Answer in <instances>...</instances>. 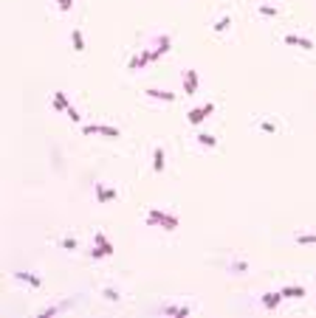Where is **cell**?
Wrapping results in <instances>:
<instances>
[{
	"label": "cell",
	"instance_id": "1",
	"mask_svg": "<svg viewBox=\"0 0 316 318\" xmlns=\"http://www.w3.org/2000/svg\"><path fill=\"white\" fill-rule=\"evenodd\" d=\"M147 225L150 228H164V231H175L178 228V217L164 211V208H150L147 211Z\"/></svg>",
	"mask_w": 316,
	"mask_h": 318
},
{
	"label": "cell",
	"instance_id": "2",
	"mask_svg": "<svg viewBox=\"0 0 316 318\" xmlns=\"http://www.w3.org/2000/svg\"><path fill=\"white\" fill-rule=\"evenodd\" d=\"M113 242L107 240L102 231H96L93 234V245H90V256L93 259H105V256H113Z\"/></svg>",
	"mask_w": 316,
	"mask_h": 318
},
{
	"label": "cell",
	"instance_id": "3",
	"mask_svg": "<svg viewBox=\"0 0 316 318\" xmlns=\"http://www.w3.org/2000/svg\"><path fill=\"white\" fill-rule=\"evenodd\" d=\"M156 313H161V316H175V318H186L189 313H192V307L189 304H175V301H164V304H158Z\"/></svg>",
	"mask_w": 316,
	"mask_h": 318
},
{
	"label": "cell",
	"instance_id": "4",
	"mask_svg": "<svg viewBox=\"0 0 316 318\" xmlns=\"http://www.w3.org/2000/svg\"><path fill=\"white\" fill-rule=\"evenodd\" d=\"M212 113H215V104L206 102V104H201V107H192V110L186 113V121H189L192 127H198V124H203V121L209 119Z\"/></svg>",
	"mask_w": 316,
	"mask_h": 318
},
{
	"label": "cell",
	"instance_id": "5",
	"mask_svg": "<svg viewBox=\"0 0 316 318\" xmlns=\"http://www.w3.org/2000/svg\"><path fill=\"white\" fill-rule=\"evenodd\" d=\"M93 194H96V203L99 206H107V203H113L119 197V191L113 186H107V183H93Z\"/></svg>",
	"mask_w": 316,
	"mask_h": 318
},
{
	"label": "cell",
	"instance_id": "6",
	"mask_svg": "<svg viewBox=\"0 0 316 318\" xmlns=\"http://www.w3.org/2000/svg\"><path fill=\"white\" fill-rule=\"evenodd\" d=\"M181 79H184V96H195V93H198V85H201L198 70H195V68H184Z\"/></svg>",
	"mask_w": 316,
	"mask_h": 318
},
{
	"label": "cell",
	"instance_id": "7",
	"mask_svg": "<svg viewBox=\"0 0 316 318\" xmlns=\"http://www.w3.org/2000/svg\"><path fill=\"white\" fill-rule=\"evenodd\" d=\"M147 62H156V54H153V48H139V54L133 57L130 62H127V70H141Z\"/></svg>",
	"mask_w": 316,
	"mask_h": 318
},
{
	"label": "cell",
	"instance_id": "8",
	"mask_svg": "<svg viewBox=\"0 0 316 318\" xmlns=\"http://www.w3.org/2000/svg\"><path fill=\"white\" fill-rule=\"evenodd\" d=\"M169 48H172V34H169V31L156 34V43H153V54H156V60H161Z\"/></svg>",
	"mask_w": 316,
	"mask_h": 318
},
{
	"label": "cell",
	"instance_id": "9",
	"mask_svg": "<svg viewBox=\"0 0 316 318\" xmlns=\"http://www.w3.org/2000/svg\"><path fill=\"white\" fill-rule=\"evenodd\" d=\"M93 132L107 135V138H119V135H122L119 127H107V124H85V127H82V135H93Z\"/></svg>",
	"mask_w": 316,
	"mask_h": 318
},
{
	"label": "cell",
	"instance_id": "10",
	"mask_svg": "<svg viewBox=\"0 0 316 318\" xmlns=\"http://www.w3.org/2000/svg\"><path fill=\"white\" fill-rule=\"evenodd\" d=\"M74 301L77 299H62V301H57V304H48V307H43L37 313V318H51V316H57V313H65L68 307H74Z\"/></svg>",
	"mask_w": 316,
	"mask_h": 318
},
{
	"label": "cell",
	"instance_id": "11",
	"mask_svg": "<svg viewBox=\"0 0 316 318\" xmlns=\"http://www.w3.org/2000/svg\"><path fill=\"white\" fill-rule=\"evenodd\" d=\"M282 43L285 45H297V48H302V51H314V40L305 34H285L282 37Z\"/></svg>",
	"mask_w": 316,
	"mask_h": 318
},
{
	"label": "cell",
	"instance_id": "12",
	"mask_svg": "<svg viewBox=\"0 0 316 318\" xmlns=\"http://www.w3.org/2000/svg\"><path fill=\"white\" fill-rule=\"evenodd\" d=\"M280 301H282V293L280 290H268V293H263V296H260V304H263L268 313L280 307Z\"/></svg>",
	"mask_w": 316,
	"mask_h": 318
},
{
	"label": "cell",
	"instance_id": "13",
	"mask_svg": "<svg viewBox=\"0 0 316 318\" xmlns=\"http://www.w3.org/2000/svg\"><path fill=\"white\" fill-rule=\"evenodd\" d=\"M144 96H147V99H153V102H175V99H178V93L158 90V87H150V90H144Z\"/></svg>",
	"mask_w": 316,
	"mask_h": 318
},
{
	"label": "cell",
	"instance_id": "14",
	"mask_svg": "<svg viewBox=\"0 0 316 318\" xmlns=\"http://www.w3.org/2000/svg\"><path fill=\"white\" fill-rule=\"evenodd\" d=\"M167 169V155L161 146H153V172H164Z\"/></svg>",
	"mask_w": 316,
	"mask_h": 318
},
{
	"label": "cell",
	"instance_id": "15",
	"mask_svg": "<svg viewBox=\"0 0 316 318\" xmlns=\"http://www.w3.org/2000/svg\"><path fill=\"white\" fill-rule=\"evenodd\" d=\"M11 276H14L17 282H26V284H31V287H40V284H43V279H40V276L28 273V270H14Z\"/></svg>",
	"mask_w": 316,
	"mask_h": 318
},
{
	"label": "cell",
	"instance_id": "16",
	"mask_svg": "<svg viewBox=\"0 0 316 318\" xmlns=\"http://www.w3.org/2000/svg\"><path fill=\"white\" fill-rule=\"evenodd\" d=\"M282 299H302L305 296V287L302 284H285V287H280Z\"/></svg>",
	"mask_w": 316,
	"mask_h": 318
},
{
	"label": "cell",
	"instance_id": "17",
	"mask_svg": "<svg viewBox=\"0 0 316 318\" xmlns=\"http://www.w3.org/2000/svg\"><path fill=\"white\" fill-rule=\"evenodd\" d=\"M68 107H71V99H68V93H65V90H54V110L65 113Z\"/></svg>",
	"mask_w": 316,
	"mask_h": 318
},
{
	"label": "cell",
	"instance_id": "18",
	"mask_svg": "<svg viewBox=\"0 0 316 318\" xmlns=\"http://www.w3.org/2000/svg\"><path fill=\"white\" fill-rule=\"evenodd\" d=\"M195 141H198V146H203V149H215V146H218V138L209 135V132H201V135H195Z\"/></svg>",
	"mask_w": 316,
	"mask_h": 318
},
{
	"label": "cell",
	"instance_id": "19",
	"mask_svg": "<svg viewBox=\"0 0 316 318\" xmlns=\"http://www.w3.org/2000/svg\"><path fill=\"white\" fill-rule=\"evenodd\" d=\"M226 267H229V273L240 276V273H246V270H248V262H243V259H232Z\"/></svg>",
	"mask_w": 316,
	"mask_h": 318
},
{
	"label": "cell",
	"instance_id": "20",
	"mask_svg": "<svg viewBox=\"0 0 316 318\" xmlns=\"http://www.w3.org/2000/svg\"><path fill=\"white\" fill-rule=\"evenodd\" d=\"M71 43H74V51H85V37L79 28H71Z\"/></svg>",
	"mask_w": 316,
	"mask_h": 318
},
{
	"label": "cell",
	"instance_id": "21",
	"mask_svg": "<svg viewBox=\"0 0 316 318\" xmlns=\"http://www.w3.org/2000/svg\"><path fill=\"white\" fill-rule=\"evenodd\" d=\"M257 11H260L263 17H277V14H280V9L271 6V3H257Z\"/></svg>",
	"mask_w": 316,
	"mask_h": 318
},
{
	"label": "cell",
	"instance_id": "22",
	"mask_svg": "<svg viewBox=\"0 0 316 318\" xmlns=\"http://www.w3.org/2000/svg\"><path fill=\"white\" fill-rule=\"evenodd\" d=\"M229 26H232V17H226V14H223V17L212 26V31H215V34H223V31H229Z\"/></svg>",
	"mask_w": 316,
	"mask_h": 318
},
{
	"label": "cell",
	"instance_id": "23",
	"mask_svg": "<svg viewBox=\"0 0 316 318\" xmlns=\"http://www.w3.org/2000/svg\"><path fill=\"white\" fill-rule=\"evenodd\" d=\"M102 299L105 301H119L122 299V293L116 290V287H102Z\"/></svg>",
	"mask_w": 316,
	"mask_h": 318
},
{
	"label": "cell",
	"instance_id": "24",
	"mask_svg": "<svg viewBox=\"0 0 316 318\" xmlns=\"http://www.w3.org/2000/svg\"><path fill=\"white\" fill-rule=\"evenodd\" d=\"M294 240H297L299 245H316V234H297Z\"/></svg>",
	"mask_w": 316,
	"mask_h": 318
},
{
	"label": "cell",
	"instance_id": "25",
	"mask_svg": "<svg viewBox=\"0 0 316 318\" xmlns=\"http://www.w3.org/2000/svg\"><path fill=\"white\" fill-rule=\"evenodd\" d=\"M257 127L263 129V132H277V124L268 121V119H257Z\"/></svg>",
	"mask_w": 316,
	"mask_h": 318
},
{
	"label": "cell",
	"instance_id": "26",
	"mask_svg": "<svg viewBox=\"0 0 316 318\" xmlns=\"http://www.w3.org/2000/svg\"><path fill=\"white\" fill-rule=\"evenodd\" d=\"M60 248L62 251H77V240H74V237H62V240H60Z\"/></svg>",
	"mask_w": 316,
	"mask_h": 318
},
{
	"label": "cell",
	"instance_id": "27",
	"mask_svg": "<svg viewBox=\"0 0 316 318\" xmlns=\"http://www.w3.org/2000/svg\"><path fill=\"white\" fill-rule=\"evenodd\" d=\"M71 3H74V0H57V9H60V11H71Z\"/></svg>",
	"mask_w": 316,
	"mask_h": 318
},
{
	"label": "cell",
	"instance_id": "28",
	"mask_svg": "<svg viewBox=\"0 0 316 318\" xmlns=\"http://www.w3.org/2000/svg\"><path fill=\"white\" fill-rule=\"evenodd\" d=\"M65 116H71V121H79V119H82V116L77 113V107H74V104H71L68 110H65Z\"/></svg>",
	"mask_w": 316,
	"mask_h": 318
}]
</instances>
